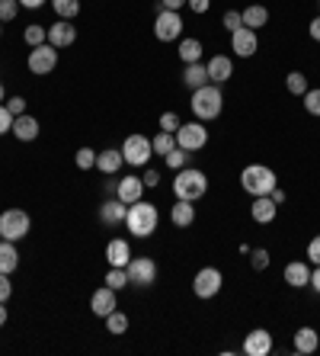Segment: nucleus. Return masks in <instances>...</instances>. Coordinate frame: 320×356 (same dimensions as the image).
Listing matches in <instances>:
<instances>
[{
    "instance_id": "obj_43",
    "label": "nucleus",
    "mask_w": 320,
    "mask_h": 356,
    "mask_svg": "<svg viewBox=\"0 0 320 356\" xmlns=\"http://www.w3.org/2000/svg\"><path fill=\"white\" fill-rule=\"evenodd\" d=\"M13 113H10L7 106H0V135H7V132H13Z\"/></svg>"
},
{
    "instance_id": "obj_28",
    "label": "nucleus",
    "mask_w": 320,
    "mask_h": 356,
    "mask_svg": "<svg viewBox=\"0 0 320 356\" xmlns=\"http://www.w3.org/2000/svg\"><path fill=\"white\" fill-rule=\"evenodd\" d=\"M240 17H244L246 29H263V26L269 23V10H266L263 3H250V7H246Z\"/></svg>"
},
{
    "instance_id": "obj_22",
    "label": "nucleus",
    "mask_w": 320,
    "mask_h": 356,
    "mask_svg": "<svg viewBox=\"0 0 320 356\" xmlns=\"http://www.w3.org/2000/svg\"><path fill=\"white\" fill-rule=\"evenodd\" d=\"M125 164V158H122V148L115 151V148H106V151H96V170L99 174H115L119 167Z\"/></svg>"
},
{
    "instance_id": "obj_25",
    "label": "nucleus",
    "mask_w": 320,
    "mask_h": 356,
    "mask_svg": "<svg viewBox=\"0 0 320 356\" xmlns=\"http://www.w3.org/2000/svg\"><path fill=\"white\" fill-rule=\"evenodd\" d=\"M183 83H186V90H199V87H205L208 81V67L202 65V61H196V65H186V71H183Z\"/></svg>"
},
{
    "instance_id": "obj_51",
    "label": "nucleus",
    "mask_w": 320,
    "mask_h": 356,
    "mask_svg": "<svg viewBox=\"0 0 320 356\" xmlns=\"http://www.w3.org/2000/svg\"><path fill=\"white\" fill-rule=\"evenodd\" d=\"M308 286H314V292L320 296V266H314V273H311V282Z\"/></svg>"
},
{
    "instance_id": "obj_12",
    "label": "nucleus",
    "mask_w": 320,
    "mask_h": 356,
    "mask_svg": "<svg viewBox=\"0 0 320 356\" xmlns=\"http://www.w3.org/2000/svg\"><path fill=\"white\" fill-rule=\"evenodd\" d=\"M256 29H246V26H240L237 33H230V51L237 55V58H250V55H256Z\"/></svg>"
},
{
    "instance_id": "obj_53",
    "label": "nucleus",
    "mask_w": 320,
    "mask_h": 356,
    "mask_svg": "<svg viewBox=\"0 0 320 356\" xmlns=\"http://www.w3.org/2000/svg\"><path fill=\"white\" fill-rule=\"evenodd\" d=\"M45 0H19V7H29V10H39Z\"/></svg>"
},
{
    "instance_id": "obj_41",
    "label": "nucleus",
    "mask_w": 320,
    "mask_h": 356,
    "mask_svg": "<svg viewBox=\"0 0 320 356\" xmlns=\"http://www.w3.org/2000/svg\"><path fill=\"white\" fill-rule=\"evenodd\" d=\"M183 125V119L176 116V113H164V116H160V132H173L176 135V129H180Z\"/></svg>"
},
{
    "instance_id": "obj_13",
    "label": "nucleus",
    "mask_w": 320,
    "mask_h": 356,
    "mask_svg": "<svg viewBox=\"0 0 320 356\" xmlns=\"http://www.w3.org/2000/svg\"><path fill=\"white\" fill-rule=\"evenodd\" d=\"M144 196V180L141 177H122V180L115 183V199H122L125 206H132V202H138V199Z\"/></svg>"
},
{
    "instance_id": "obj_18",
    "label": "nucleus",
    "mask_w": 320,
    "mask_h": 356,
    "mask_svg": "<svg viewBox=\"0 0 320 356\" xmlns=\"http://www.w3.org/2000/svg\"><path fill=\"white\" fill-rule=\"evenodd\" d=\"M90 308H93V315H99V318H106L109 312H115V289H109V286H103V289H96L93 292V298H90Z\"/></svg>"
},
{
    "instance_id": "obj_45",
    "label": "nucleus",
    "mask_w": 320,
    "mask_h": 356,
    "mask_svg": "<svg viewBox=\"0 0 320 356\" xmlns=\"http://www.w3.org/2000/svg\"><path fill=\"white\" fill-rule=\"evenodd\" d=\"M7 109L13 113V116H23V113H26V99L23 97H10L7 99Z\"/></svg>"
},
{
    "instance_id": "obj_23",
    "label": "nucleus",
    "mask_w": 320,
    "mask_h": 356,
    "mask_svg": "<svg viewBox=\"0 0 320 356\" xmlns=\"http://www.w3.org/2000/svg\"><path fill=\"white\" fill-rule=\"evenodd\" d=\"M170 222L176 228H189V225L196 222V206L189 202V199H176V206L170 209Z\"/></svg>"
},
{
    "instance_id": "obj_27",
    "label": "nucleus",
    "mask_w": 320,
    "mask_h": 356,
    "mask_svg": "<svg viewBox=\"0 0 320 356\" xmlns=\"http://www.w3.org/2000/svg\"><path fill=\"white\" fill-rule=\"evenodd\" d=\"M19 266V250H17V244L13 241H3L0 238V273H13Z\"/></svg>"
},
{
    "instance_id": "obj_10",
    "label": "nucleus",
    "mask_w": 320,
    "mask_h": 356,
    "mask_svg": "<svg viewBox=\"0 0 320 356\" xmlns=\"http://www.w3.org/2000/svg\"><path fill=\"white\" fill-rule=\"evenodd\" d=\"M58 67V49L55 45H49V42H42V45H35L33 51H29V71L33 74H51Z\"/></svg>"
},
{
    "instance_id": "obj_47",
    "label": "nucleus",
    "mask_w": 320,
    "mask_h": 356,
    "mask_svg": "<svg viewBox=\"0 0 320 356\" xmlns=\"http://www.w3.org/2000/svg\"><path fill=\"white\" fill-rule=\"evenodd\" d=\"M192 13H208V7H212V0H189L186 3Z\"/></svg>"
},
{
    "instance_id": "obj_14",
    "label": "nucleus",
    "mask_w": 320,
    "mask_h": 356,
    "mask_svg": "<svg viewBox=\"0 0 320 356\" xmlns=\"http://www.w3.org/2000/svg\"><path fill=\"white\" fill-rule=\"evenodd\" d=\"M244 353L246 356H266V353H272V334L263 331V327L250 331V334H246V340H244Z\"/></svg>"
},
{
    "instance_id": "obj_49",
    "label": "nucleus",
    "mask_w": 320,
    "mask_h": 356,
    "mask_svg": "<svg viewBox=\"0 0 320 356\" xmlns=\"http://www.w3.org/2000/svg\"><path fill=\"white\" fill-rule=\"evenodd\" d=\"M186 3H189V0H160V10H176V13H180Z\"/></svg>"
},
{
    "instance_id": "obj_15",
    "label": "nucleus",
    "mask_w": 320,
    "mask_h": 356,
    "mask_svg": "<svg viewBox=\"0 0 320 356\" xmlns=\"http://www.w3.org/2000/svg\"><path fill=\"white\" fill-rule=\"evenodd\" d=\"M77 42V29L71 26V19H58L55 26H49V45L55 49H67Z\"/></svg>"
},
{
    "instance_id": "obj_50",
    "label": "nucleus",
    "mask_w": 320,
    "mask_h": 356,
    "mask_svg": "<svg viewBox=\"0 0 320 356\" xmlns=\"http://www.w3.org/2000/svg\"><path fill=\"white\" fill-rule=\"evenodd\" d=\"M308 33H311V39H314V42H320V17H314V19H311V29H308Z\"/></svg>"
},
{
    "instance_id": "obj_44",
    "label": "nucleus",
    "mask_w": 320,
    "mask_h": 356,
    "mask_svg": "<svg viewBox=\"0 0 320 356\" xmlns=\"http://www.w3.org/2000/svg\"><path fill=\"white\" fill-rule=\"evenodd\" d=\"M10 296H13V282L7 273H0V302H10Z\"/></svg>"
},
{
    "instance_id": "obj_7",
    "label": "nucleus",
    "mask_w": 320,
    "mask_h": 356,
    "mask_svg": "<svg viewBox=\"0 0 320 356\" xmlns=\"http://www.w3.org/2000/svg\"><path fill=\"white\" fill-rule=\"evenodd\" d=\"M208 145V129L202 122H183L176 129V148L183 151H202Z\"/></svg>"
},
{
    "instance_id": "obj_19",
    "label": "nucleus",
    "mask_w": 320,
    "mask_h": 356,
    "mask_svg": "<svg viewBox=\"0 0 320 356\" xmlns=\"http://www.w3.org/2000/svg\"><path fill=\"white\" fill-rule=\"evenodd\" d=\"M106 260L109 266H128V260H132V248H128V241L125 238H115L106 244Z\"/></svg>"
},
{
    "instance_id": "obj_3",
    "label": "nucleus",
    "mask_w": 320,
    "mask_h": 356,
    "mask_svg": "<svg viewBox=\"0 0 320 356\" xmlns=\"http://www.w3.org/2000/svg\"><path fill=\"white\" fill-rule=\"evenodd\" d=\"M173 193H176V199L196 202V199H202L208 193V177L202 174V170H196V167H183V170H176Z\"/></svg>"
},
{
    "instance_id": "obj_24",
    "label": "nucleus",
    "mask_w": 320,
    "mask_h": 356,
    "mask_svg": "<svg viewBox=\"0 0 320 356\" xmlns=\"http://www.w3.org/2000/svg\"><path fill=\"white\" fill-rule=\"evenodd\" d=\"M285 282L292 286V289H304V286L311 282V266L304 264V260H298V264H288L285 266Z\"/></svg>"
},
{
    "instance_id": "obj_39",
    "label": "nucleus",
    "mask_w": 320,
    "mask_h": 356,
    "mask_svg": "<svg viewBox=\"0 0 320 356\" xmlns=\"http://www.w3.org/2000/svg\"><path fill=\"white\" fill-rule=\"evenodd\" d=\"M17 13H19V0H0V23H10Z\"/></svg>"
},
{
    "instance_id": "obj_33",
    "label": "nucleus",
    "mask_w": 320,
    "mask_h": 356,
    "mask_svg": "<svg viewBox=\"0 0 320 356\" xmlns=\"http://www.w3.org/2000/svg\"><path fill=\"white\" fill-rule=\"evenodd\" d=\"M285 87H288V93H295V97H304V93H308V77H304L301 71H288Z\"/></svg>"
},
{
    "instance_id": "obj_6",
    "label": "nucleus",
    "mask_w": 320,
    "mask_h": 356,
    "mask_svg": "<svg viewBox=\"0 0 320 356\" xmlns=\"http://www.w3.org/2000/svg\"><path fill=\"white\" fill-rule=\"evenodd\" d=\"M151 154H154V148H151V138H148V135H128V138L122 141V158H125V164L144 167L151 161Z\"/></svg>"
},
{
    "instance_id": "obj_35",
    "label": "nucleus",
    "mask_w": 320,
    "mask_h": 356,
    "mask_svg": "<svg viewBox=\"0 0 320 356\" xmlns=\"http://www.w3.org/2000/svg\"><path fill=\"white\" fill-rule=\"evenodd\" d=\"M23 39H26L29 49H35V45H42V42H49V29H42V26H26Z\"/></svg>"
},
{
    "instance_id": "obj_1",
    "label": "nucleus",
    "mask_w": 320,
    "mask_h": 356,
    "mask_svg": "<svg viewBox=\"0 0 320 356\" xmlns=\"http://www.w3.org/2000/svg\"><path fill=\"white\" fill-rule=\"evenodd\" d=\"M157 222H160V212H157L154 202H132L128 206V216H125V228L135 234V238H151L157 232Z\"/></svg>"
},
{
    "instance_id": "obj_56",
    "label": "nucleus",
    "mask_w": 320,
    "mask_h": 356,
    "mask_svg": "<svg viewBox=\"0 0 320 356\" xmlns=\"http://www.w3.org/2000/svg\"><path fill=\"white\" fill-rule=\"evenodd\" d=\"M0 29H3V26H0Z\"/></svg>"
},
{
    "instance_id": "obj_4",
    "label": "nucleus",
    "mask_w": 320,
    "mask_h": 356,
    "mask_svg": "<svg viewBox=\"0 0 320 356\" xmlns=\"http://www.w3.org/2000/svg\"><path fill=\"white\" fill-rule=\"evenodd\" d=\"M240 186H244L250 196H269V193L279 186V180L272 174V167L250 164V167H244V174H240Z\"/></svg>"
},
{
    "instance_id": "obj_55",
    "label": "nucleus",
    "mask_w": 320,
    "mask_h": 356,
    "mask_svg": "<svg viewBox=\"0 0 320 356\" xmlns=\"http://www.w3.org/2000/svg\"><path fill=\"white\" fill-rule=\"evenodd\" d=\"M3 97H7V90H3V83H0V103H3Z\"/></svg>"
},
{
    "instance_id": "obj_9",
    "label": "nucleus",
    "mask_w": 320,
    "mask_h": 356,
    "mask_svg": "<svg viewBox=\"0 0 320 356\" xmlns=\"http://www.w3.org/2000/svg\"><path fill=\"white\" fill-rule=\"evenodd\" d=\"M154 35L160 42H176L183 35V17L176 13V10H157Z\"/></svg>"
},
{
    "instance_id": "obj_37",
    "label": "nucleus",
    "mask_w": 320,
    "mask_h": 356,
    "mask_svg": "<svg viewBox=\"0 0 320 356\" xmlns=\"http://www.w3.org/2000/svg\"><path fill=\"white\" fill-rule=\"evenodd\" d=\"M164 161H167V167H173V170H183V167H186V161H189V151H183V148H173Z\"/></svg>"
},
{
    "instance_id": "obj_29",
    "label": "nucleus",
    "mask_w": 320,
    "mask_h": 356,
    "mask_svg": "<svg viewBox=\"0 0 320 356\" xmlns=\"http://www.w3.org/2000/svg\"><path fill=\"white\" fill-rule=\"evenodd\" d=\"M180 58H183V65H196V61H202V42L199 39H183L180 42Z\"/></svg>"
},
{
    "instance_id": "obj_31",
    "label": "nucleus",
    "mask_w": 320,
    "mask_h": 356,
    "mask_svg": "<svg viewBox=\"0 0 320 356\" xmlns=\"http://www.w3.org/2000/svg\"><path fill=\"white\" fill-rule=\"evenodd\" d=\"M103 321H106V331L112 334V337H119V334L128 331V315H125V312H119V308H115V312H109Z\"/></svg>"
},
{
    "instance_id": "obj_42",
    "label": "nucleus",
    "mask_w": 320,
    "mask_h": 356,
    "mask_svg": "<svg viewBox=\"0 0 320 356\" xmlns=\"http://www.w3.org/2000/svg\"><path fill=\"white\" fill-rule=\"evenodd\" d=\"M250 264H253V270H266L269 266V250H263V248L250 250Z\"/></svg>"
},
{
    "instance_id": "obj_34",
    "label": "nucleus",
    "mask_w": 320,
    "mask_h": 356,
    "mask_svg": "<svg viewBox=\"0 0 320 356\" xmlns=\"http://www.w3.org/2000/svg\"><path fill=\"white\" fill-rule=\"evenodd\" d=\"M106 286L109 289H125L128 286V273H125V266H109V273H106Z\"/></svg>"
},
{
    "instance_id": "obj_54",
    "label": "nucleus",
    "mask_w": 320,
    "mask_h": 356,
    "mask_svg": "<svg viewBox=\"0 0 320 356\" xmlns=\"http://www.w3.org/2000/svg\"><path fill=\"white\" fill-rule=\"evenodd\" d=\"M7 324V302H0V327Z\"/></svg>"
},
{
    "instance_id": "obj_2",
    "label": "nucleus",
    "mask_w": 320,
    "mask_h": 356,
    "mask_svg": "<svg viewBox=\"0 0 320 356\" xmlns=\"http://www.w3.org/2000/svg\"><path fill=\"white\" fill-rule=\"evenodd\" d=\"M221 109H224V93L218 90V83H205V87L192 90V113H196V119L212 122V119L221 116Z\"/></svg>"
},
{
    "instance_id": "obj_16",
    "label": "nucleus",
    "mask_w": 320,
    "mask_h": 356,
    "mask_svg": "<svg viewBox=\"0 0 320 356\" xmlns=\"http://www.w3.org/2000/svg\"><path fill=\"white\" fill-rule=\"evenodd\" d=\"M276 212H279V206L272 202V196H253V206H250V218H253L256 225H269L272 218H276Z\"/></svg>"
},
{
    "instance_id": "obj_40",
    "label": "nucleus",
    "mask_w": 320,
    "mask_h": 356,
    "mask_svg": "<svg viewBox=\"0 0 320 356\" xmlns=\"http://www.w3.org/2000/svg\"><path fill=\"white\" fill-rule=\"evenodd\" d=\"M221 23H224V29H228V33H237L240 26H244V17H240L237 10H228V13L221 17Z\"/></svg>"
},
{
    "instance_id": "obj_46",
    "label": "nucleus",
    "mask_w": 320,
    "mask_h": 356,
    "mask_svg": "<svg viewBox=\"0 0 320 356\" xmlns=\"http://www.w3.org/2000/svg\"><path fill=\"white\" fill-rule=\"evenodd\" d=\"M308 260H311L314 266H320V234L311 241V244H308Z\"/></svg>"
},
{
    "instance_id": "obj_36",
    "label": "nucleus",
    "mask_w": 320,
    "mask_h": 356,
    "mask_svg": "<svg viewBox=\"0 0 320 356\" xmlns=\"http://www.w3.org/2000/svg\"><path fill=\"white\" fill-rule=\"evenodd\" d=\"M74 164L81 167V170H90V167H96V151H93V148H81L74 154Z\"/></svg>"
},
{
    "instance_id": "obj_26",
    "label": "nucleus",
    "mask_w": 320,
    "mask_h": 356,
    "mask_svg": "<svg viewBox=\"0 0 320 356\" xmlns=\"http://www.w3.org/2000/svg\"><path fill=\"white\" fill-rule=\"evenodd\" d=\"M317 347H320L317 331H314V327H298L295 331V353L308 356V353H314Z\"/></svg>"
},
{
    "instance_id": "obj_38",
    "label": "nucleus",
    "mask_w": 320,
    "mask_h": 356,
    "mask_svg": "<svg viewBox=\"0 0 320 356\" xmlns=\"http://www.w3.org/2000/svg\"><path fill=\"white\" fill-rule=\"evenodd\" d=\"M301 99H304V109H308L311 116H320V87H314V90H308Z\"/></svg>"
},
{
    "instance_id": "obj_48",
    "label": "nucleus",
    "mask_w": 320,
    "mask_h": 356,
    "mask_svg": "<svg viewBox=\"0 0 320 356\" xmlns=\"http://www.w3.org/2000/svg\"><path fill=\"white\" fill-rule=\"evenodd\" d=\"M141 180H144V190H151V186H160V174H157V170H148V174L141 177Z\"/></svg>"
},
{
    "instance_id": "obj_11",
    "label": "nucleus",
    "mask_w": 320,
    "mask_h": 356,
    "mask_svg": "<svg viewBox=\"0 0 320 356\" xmlns=\"http://www.w3.org/2000/svg\"><path fill=\"white\" fill-rule=\"evenodd\" d=\"M125 273H128V282H135V286H154L157 280V264L151 257H132L128 260V266H125Z\"/></svg>"
},
{
    "instance_id": "obj_8",
    "label": "nucleus",
    "mask_w": 320,
    "mask_h": 356,
    "mask_svg": "<svg viewBox=\"0 0 320 356\" xmlns=\"http://www.w3.org/2000/svg\"><path fill=\"white\" fill-rule=\"evenodd\" d=\"M221 286H224V276L218 266H202L196 273V280H192V292L199 298H214L221 292Z\"/></svg>"
},
{
    "instance_id": "obj_17",
    "label": "nucleus",
    "mask_w": 320,
    "mask_h": 356,
    "mask_svg": "<svg viewBox=\"0 0 320 356\" xmlns=\"http://www.w3.org/2000/svg\"><path fill=\"white\" fill-rule=\"evenodd\" d=\"M125 216H128V206L122 199H109L99 206V222L103 225H125Z\"/></svg>"
},
{
    "instance_id": "obj_5",
    "label": "nucleus",
    "mask_w": 320,
    "mask_h": 356,
    "mask_svg": "<svg viewBox=\"0 0 320 356\" xmlns=\"http://www.w3.org/2000/svg\"><path fill=\"white\" fill-rule=\"evenodd\" d=\"M29 228H33V218H29V212H23V209H7V212L0 216V238L3 241H13V244H17L19 238L29 234Z\"/></svg>"
},
{
    "instance_id": "obj_32",
    "label": "nucleus",
    "mask_w": 320,
    "mask_h": 356,
    "mask_svg": "<svg viewBox=\"0 0 320 356\" xmlns=\"http://www.w3.org/2000/svg\"><path fill=\"white\" fill-rule=\"evenodd\" d=\"M51 7L61 19H74L81 13V0H51Z\"/></svg>"
},
{
    "instance_id": "obj_57",
    "label": "nucleus",
    "mask_w": 320,
    "mask_h": 356,
    "mask_svg": "<svg viewBox=\"0 0 320 356\" xmlns=\"http://www.w3.org/2000/svg\"><path fill=\"white\" fill-rule=\"evenodd\" d=\"M317 3H320V0H317Z\"/></svg>"
},
{
    "instance_id": "obj_52",
    "label": "nucleus",
    "mask_w": 320,
    "mask_h": 356,
    "mask_svg": "<svg viewBox=\"0 0 320 356\" xmlns=\"http://www.w3.org/2000/svg\"><path fill=\"white\" fill-rule=\"evenodd\" d=\"M269 196H272V202H276V206H282V202H285V193H282L279 186H276V190H272Z\"/></svg>"
},
{
    "instance_id": "obj_20",
    "label": "nucleus",
    "mask_w": 320,
    "mask_h": 356,
    "mask_svg": "<svg viewBox=\"0 0 320 356\" xmlns=\"http://www.w3.org/2000/svg\"><path fill=\"white\" fill-rule=\"evenodd\" d=\"M205 67H208V81L212 83H224L230 74H234V61H230L228 55H214Z\"/></svg>"
},
{
    "instance_id": "obj_30",
    "label": "nucleus",
    "mask_w": 320,
    "mask_h": 356,
    "mask_svg": "<svg viewBox=\"0 0 320 356\" xmlns=\"http://www.w3.org/2000/svg\"><path fill=\"white\" fill-rule=\"evenodd\" d=\"M151 148H154V154L167 158V154L176 148V135H173V132H157L154 138H151Z\"/></svg>"
},
{
    "instance_id": "obj_21",
    "label": "nucleus",
    "mask_w": 320,
    "mask_h": 356,
    "mask_svg": "<svg viewBox=\"0 0 320 356\" xmlns=\"http://www.w3.org/2000/svg\"><path fill=\"white\" fill-rule=\"evenodd\" d=\"M13 135H17L19 141H35V138H39V119L29 116V113L17 116V119H13Z\"/></svg>"
}]
</instances>
